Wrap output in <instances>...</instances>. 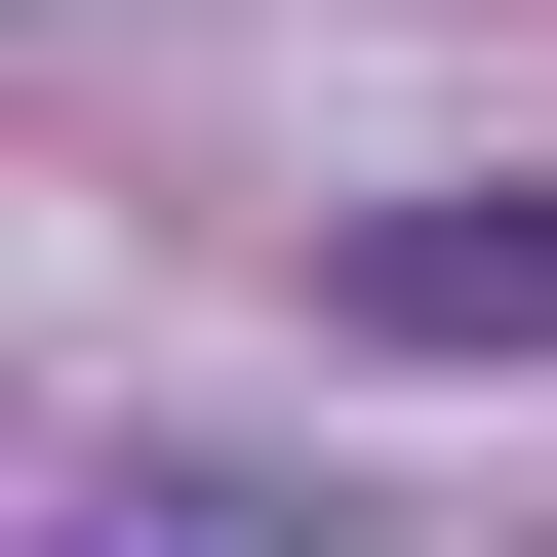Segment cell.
Here are the masks:
<instances>
[{
    "label": "cell",
    "mask_w": 557,
    "mask_h": 557,
    "mask_svg": "<svg viewBox=\"0 0 557 557\" xmlns=\"http://www.w3.org/2000/svg\"><path fill=\"white\" fill-rule=\"evenodd\" d=\"M319 319H359V359H557V199H359Z\"/></svg>",
    "instance_id": "1"
}]
</instances>
